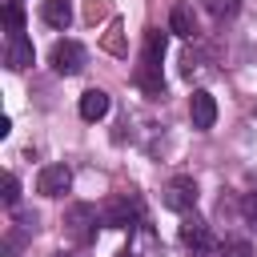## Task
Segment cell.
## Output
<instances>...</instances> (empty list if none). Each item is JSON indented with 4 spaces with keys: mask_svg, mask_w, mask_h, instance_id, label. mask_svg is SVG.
Here are the masks:
<instances>
[{
    "mask_svg": "<svg viewBox=\"0 0 257 257\" xmlns=\"http://www.w3.org/2000/svg\"><path fill=\"white\" fill-rule=\"evenodd\" d=\"M40 20L56 32H64L72 24V0H40Z\"/></svg>",
    "mask_w": 257,
    "mask_h": 257,
    "instance_id": "30bf717a",
    "label": "cell"
},
{
    "mask_svg": "<svg viewBox=\"0 0 257 257\" xmlns=\"http://www.w3.org/2000/svg\"><path fill=\"white\" fill-rule=\"evenodd\" d=\"M205 8H209V16H217V20H229V16H237L241 0H205Z\"/></svg>",
    "mask_w": 257,
    "mask_h": 257,
    "instance_id": "4fadbf2b",
    "label": "cell"
},
{
    "mask_svg": "<svg viewBox=\"0 0 257 257\" xmlns=\"http://www.w3.org/2000/svg\"><path fill=\"white\" fill-rule=\"evenodd\" d=\"M181 241H185L193 253H201V257H209V253L217 249V245H213V237H209V225H205L193 209H189V213H185V221H181Z\"/></svg>",
    "mask_w": 257,
    "mask_h": 257,
    "instance_id": "7a4b0ae2",
    "label": "cell"
},
{
    "mask_svg": "<svg viewBox=\"0 0 257 257\" xmlns=\"http://www.w3.org/2000/svg\"><path fill=\"white\" fill-rule=\"evenodd\" d=\"M0 197H4V205H8V209H16V205H20V181H16L12 173H4V193H0Z\"/></svg>",
    "mask_w": 257,
    "mask_h": 257,
    "instance_id": "9a60e30c",
    "label": "cell"
},
{
    "mask_svg": "<svg viewBox=\"0 0 257 257\" xmlns=\"http://www.w3.org/2000/svg\"><path fill=\"white\" fill-rule=\"evenodd\" d=\"M100 221H104L108 229H133V221H137V201H133V197H108V201L100 205Z\"/></svg>",
    "mask_w": 257,
    "mask_h": 257,
    "instance_id": "5b68a950",
    "label": "cell"
},
{
    "mask_svg": "<svg viewBox=\"0 0 257 257\" xmlns=\"http://www.w3.org/2000/svg\"><path fill=\"white\" fill-rule=\"evenodd\" d=\"M169 28H173L177 36L193 40V36H197V20H193V8H189V4H173V12H169Z\"/></svg>",
    "mask_w": 257,
    "mask_h": 257,
    "instance_id": "8fae6325",
    "label": "cell"
},
{
    "mask_svg": "<svg viewBox=\"0 0 257 257\" xmlns=\"http://www.w3.org/2000/svg\"><path fill=\"white\" fill-rule=\"evenodd\" d=\"M4 24H8V32H20V24H24V8H20L16 0H8V8H4Z\"/></svg>",
    "mask_w": 257,
    "mask_h": 257,
    "instance_id": "e0dca14e",
    "label": "cell"
},
{
    "mask_svg": "<svg viewBox=\"0 0 257 257\" xmlns=\"http://www.w3.org/2000/svg\"><path fill=\"white\" fill-rule=\"evenodd\" d=\"M189 116H193V128H213L217 124V100H213V92H205V88H197L193 96H189Z\"/></svg>",
    "mask_w": 257,
    "mask_h": 257,
    "instance_id": "ba28073f",
    "label": "cell"
},
{
    "mask_svg": "<svg viewBox=\"0 0 257 257\" xmlns=\"http://www.w3.org/2000/svg\"><path fill=\"white\" fill-rule=\"evenodd\" d=\"M52 68H56L60 76H76V72L84 68V48H80L76 40H56V44H52Z\"/></svg>",
    "mask_w": 257,
    "mask_h": 257,
    "instance_id": "8992f818",
    "label": "cell"
},
{
    "mask_svg": "<svg viewBox=\"0 0 257 257\" xmlns=\"http://www.w3.org/2000/svg\"><path fill=\"white\" fill-rule=\"evenodd\" d=\"M173 213H189L193 205H197V181L193 177H173L169 185H165V197H161Z\"/></svg>",
    "mask_w": 257,
    "mask_h": 257,
    "instance_id": "277c9868",
    "label": "cell"
},
{
    "mask_svg": "<svg viewBox=\"0 0 257 257\" xmlns=\"http://www.w3.org/2000/svg\"><path fill=\"white\" fill-rule=\"evenodd\" d=\"M112 8H108V0H84V20L88 24H96V20H104Z\"/></svg>",
    "mask_w": 257,
    "mask_h": 257,
    "instance_id": "2e32d148",
    "label": "cell"
},
{
    "mask_svg": "<svg viewBox=\"0 0 257 257\" xmlns=\"http://www.w3.org/2000/svg\"><path fill=\"white\" fill-rule=\"evenodd\" d=\"M108 112V92L104 88H88L84 96H80V116L84 120H100Z\"/></svg>",
    "mask_w": 257,
    "mask_h": 257,
    "instance_id": "7c38bea8",
    "label": "cell"
},
{
    "mask_svg": "<svg viewBox=\"0 0 257 257\" xmlns=\"http://www.w3.org/2000/svg\"><path fill=\"white\" fill-rule=\"evenodd\" d=\"M133 80H137V88H141L145 96H153V100L165 96V76H161V60H157V56H145V52H141V64H137V76H133Z\"/></svg>",
    "mask_w": 257,
    "mask_h": 257,
    "instance_id": "52a82bcc",
    "label": "cell"
},
{
    "mask_svg": "<svg viewBox=\"0 0 257 257\" xmlns=\"http://www.w3.org/2000/svg\"><path fill=\"white\" fill-rule=\"evenodd\" d=\"M56 257H80V253H56Z\"/></svg>",
    "mask_w": 257,
    "mask_h": 257,
    "instance_id": "ffe728a7",
    "label": "cell"
},
{
    "mask_svg": "<svg viewBox=\"0 0 257 257\" xmlns=\"http://www.w3.org/2000/svg\"><path fill=\"white\" fill-rule=\"evenodd\" d=\"M221 257H253V249H249V241H225Z\"/></svg>",
    "mask_w": 257,
    "mask_h": 257,
    "instance_id": "d6986e66",
    "label": "cell"
},
{
    "mask_svg": "<svg viewBox=\"0 0 257 257\" xmlns=\"http://www.w3.org/2000/svg\"><path fill=\"white\" fill-rule=\"evenodd\" d=\"M72 189V169L68 165H44L36 177V193L40 197H64Z\"/></svg>",
    "mask_w": 257,
    "mask_h": 257,
    "instance_id": "3957f363",
    "label": "cell"
},
{
    "mask_svg": "<svg viewBox=\"0 0 257 257\" xmlns=\"http://www.w3.org/2000/svg\"><path fill=\"white\" fill-rule=\"evenodd\" d=\"M96 225H104L96 205H88V201H76V205H68V213H64V233H68V241H76V245H88V241L96 237Z\"/></svg>",
    "mask_w": 257,
    "mask_h": 257,
    "instance_id": "6da1fadb",
    "label": "cell"
},
{
    "mask_svg": "<svg viewBox=\"0 0 257 257\" xmlns=\"http://www.w3.org/2000/svg\"><path fill=\"white\" fill-rule=\"evenodd\" d=\"M32 40L24 36V32H8V48H4V64L12 68V72H20V68H28L32 64Z\"/></svg>",
    "mask_w": 257,
    "mask_h": 257,
    "instance_id": "9c48e42d",
    "label": "cell"
},
{
    "mask_svg": "<svg viewBox=\"0 0 257 257\" xmlns=\"http://www.w3.org/2000/svg\"><path fill=\"white\" fill-rule=\"evenodd\" d=\"M241 217H245L249 229H257V193H245L241 197Z\"/></svg>",
    "mask_w": 257,
    "mask_h": 257,
    "instance_id": "ac0fdd59",
    "label": "cell"
},
{
    "mask_svg": "<svg viewBox=\"0 0 257 257\" xmlns=\"http://www.w3.org/2000/svg\"><path fill=\"white\" fill-rule=\"evenodd\" d=\"M124 28H120V20H112V28H108V36H104V48L112 52V56H124L128 48H124V36H120Z\"/></svg>",
    "mask_w": 257,
    "mask_h": 257,
    "instance_id": "5bb4252c",
    "label": "cell"
}]
</instances>
